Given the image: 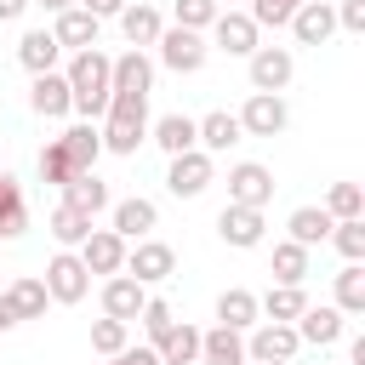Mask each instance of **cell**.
<instances>
[{"label":"cell","mask_w":365,"mask_h":365,"mask_svg":"<svg viewBox=\"0 0 365 365\" xmlns=\"http://www.w3.org/2000/svg\"><path fill=\"white\" fill-rule=\"evenodd\" d=\"M108 63L114 57H103L97 46L91 51H74V63L63 68V80H68V91H74V108L68 114H80V120H103L108 114Z\"/></svg>","instance_id":"6da1fadb"},{"label":"cell","mask_w":365,"mask_h":365,"mask_svg":"<svg viewBox=\"0 0 365 365\" xmlns=\"http://www.w3.org/2000/svg\"><path fill=\"white\" fill-rule=\"evenodd\" d=\"M103 148L108 154H137V143L148 137V97H108V114H103Z\"/></svg>","instance_id":"7a4b0ae2"},{"label":"cell","mask_w":365,"mask_h":365,"mask_svg":"<svg viewBox=\"0 0 365 365\" xmlns=\"http://www.w3.org/2000/svg\"><path fill=\"white\" fill-rule=\"evenodd\" d=\"M297 348H302L297 325H279V319H257V325L245 331V359H251V365H268V359H297Z\"/></svg>","instance_id":"3957f363"},{"label":"cell","mask_w":365,"mask_h":365,"mask_svg":"<svg viewBox=\"0 0 365 365\" xmlns=\"http://www.w3.org/2000/svg\"><path fill=\"white\" fill-rule=\"evenodd\" d=\"M154 46H160V63H165L171 74H200V68H205V57H211L205 34H194V29H177V23H171V29H165Z\"/></svg>","instance_id":"277c9868"},{"label":"cell","mask_w":365,"mask_h":365,"mask_svg":"<svg viewBox=\"0 0 365 365\" xmlns=\"http://www.w3.org/2000/svg\"><path fill=\"white\" fill-rule=\"evenodd\" d=\"M245 74H251V91H285L291 86V74H297V57H291V46H257L251 57H245Z\"/></svg>","instance_id":"5b68a950"},{"label":"cell","mask_w":365,"mask_h":365,"mask_svg":"<svg viewBox=\"0 0 365 365\" xmlns=\"http://www.w3.org/2000/svg\"><path fill=\"white\" fill-rule=\"evenodd\" d=\"M211 182H217V160L200 154V148H188V154H177V160L165 165V188H171L177 200H200Z\"/></svg>","instance_id":"8992f818"},{"label":"cell","mask_w":365,"mask_h":365,"mask_svg":"<svg viewBox=\"0 0 365 365\" xmlns=\"http://www.w3.org/2000/svg\"><path fill=\"white\" fill-rule=\"evenodd\" d=\"M171 268H177V251L148 234V240L125 245V268H120V274H131L137 285H160V279H171Z\"/></svg>","instance_id":"52a82bcc"},{"label":"cell","mask_w":365,"mask_h":365,"mask_svg":"<svg viewBox=\"0 0 365 365\" xmlns=\"http://www.w3.org/2000/svg\"><path fill=\"white\" fill-rule=\"evenodd\" d=\"M86 291H91L86 262H80L74 251H57V257L46 262V297H51V302H63V308H74V302H86Z\"/></svg>","instance_id":"ba28073f"},{"label":"cell","mask_w":365,"mask_h":365,"mask_svg":"<svg viewBox=\"0 0 365 365\" xmlns=\"http://www.w3.org/2000/svg\"><path fill=\"white\" fill-rule=\"evenodd\" d=\"M234 120H240L245 137H279V131L291 125V108H285V97H274V91H251Z\"/></svg>","instance_id":"9c48e42d"},{"label":"cell","mask_w":365,"mask_h":365,"mask_svg":"<svg viewBox=\"0 0 365 365\" xmlns=\"http://www.w3.org/2000/svg\"><path fill=\"white\" fill-rule=\"evenodd\" d=\"M268 200H274V171H268V165H257V160L228 165V205H251V211H262Z\"/></svg>","instance_id":"30bf717a"},{"label":"cell","mask_w":365,"mask_h":365,"mask_svg":"<svg viewBox=\"0 0 365 365\" xmlns=\"http://www.w3.org/2000/svg\"><path fill=\"white\" fill-rule=\"evenodd\" d=\"M74 257L86 262V274H108V279H114V274L125 268V240H120L114 228H91Z\"/></svg>","instance_id":"8fae6325"},{"label":"cell","mask_w":365,"mask_h":365,"mask_svg":"<svg viewBox=\"0 0 365 365\" xmlns=\"http://www.w3.org/2000/svg\"><path fill=\"white\" fill-rule=\"evenodd\" d=\"M211 40L228 51V57H251L257 46H262V29L234 6V11H217V23H211Z\"/></svg>","instance_id":"7c38bea8"},{"label":"cell","mask_w":365,"mask_h":365,"mask_svg":"<svg viewBox=\"0 0 365 365\" xmlns=\"http://www.w3.org/2000/svg\"><path fill=\"white\" fill-rule=\"evenodd\" d=\"M108 91H120V97H148V91H154V63H148L143 51H120V57L108 63Z\"/></svg>","instance_id":"4fadbf2b"},{"label":"cell","mask_w":365,"mask_h":365,"mask_svg":"<svg viewBox=\"0 0 365 365\" xmlns=\"http://www.w3.org/2000/svg\"><path fill=\"white\" fill-rule=\"evenodd\" d=\"M262 211H251V205H222L217 211V234H222V245H234V251H251V245H262Z\"/></svg>","instance_id":"5bb4252c"},{"label":"cell","mask_w":365,"mask_h":365,"mask_svg":"<svg viewBox=\"0 0 365 365\" xmlns=\"http://www.w3.org/2000/svg\"><path fill=\"white\" fill-rule=\"evenodd\" d=\"M285 29L297 34V46H325V40L336 34V11H331V0H302Z\"/></svg>","instance_id":"9a60e30c"},{"label":"cell","mask_w":365,"mask_h":365,"mask_svg":"<svg viewBox=\"0 0 365 365\" xmlns=\"http://www.w3.org/2000/svg\"><path fill=\"white\" fill-rule=\"evenodd\" d=\"M154 222H160V205H154V200H143V194H131V200H114V234H120L125 245L148 240V234H154Z\"/></svg>","instance_id":"2e32d148"},{"label":"cell","mask_w":365,"mask_h":365,"mask_svg":"<svg viewBox=\"0 0 365 365\" xmlns=\"http://www.w3.org/2000/svg\"><path fill=\"white\" fill-rule=\"evenodd\" d=\"M29 108L40 114V120H63L68 108H74V91H68V80L51 68V74H34V86H29Z\"/></svg>","instance_id":"e0dca14e"},{"label":"cell","mask_w":365,"mask_h":365,"mask_svg":"<svg viewBox=\"0 0 365 365\" xmlns=\"http://www.w3.org/2000/svg\"><path fill=\"white\" fill-rule=\"evenodd\" d=\"M143 302H148V285H137L131 274H114V279H103V314L108 319H137L143 314Z\"/></svg>","instance_id":"ac0fdd59"},{"label":"cell","mask_w":365,"mask_h":365,"mask_svg":"<svg viewBox=\"0 0 365 365\" xmlns=\"http://www.w3.org/2000/svg\"><path fill=\"white\" fill-rule=\"evenodd\" d=\"M240 137H245V131H240V120H234L228 108H211L205 120H194V143H200V154H228Z\"/></svg>","instance_id":"d6986e66"},{"label":"cell","mask_w":365,"mask_h":365,"mask_svg":"<svg viewBox=\"0 0 365 365\" xmlns=\"http://www.w3.org/2000/svg\"><path fill=\"white\" fill-rule=\"evenodd\" d=\"M63 205H74L80 217L97 222V211H108V182H103L97 171H74V177L63 182Z\"/></svg>","instance_id":"ffe728a7"},{"label":"cell","mask_w":365,"mask_h":365,"mask_svg":"<svg viewBox=\"0 0 365 365\" xmlns=\"http://www.w3.org/2000/svg\"><path fill=\"white\" fill-rule=\"evenodd\" d=\"M285 228H291V234H285L291 245L314 251V245H325V240H331V228H336V222H331V211H325V205H297V211L285 217Z\"/></svg>","instance_id":"44dd1931"},{"label":"cell","mask_w":365,"mask_h":365,"mask_svg":"<svg viewBox=\"0 0 365 365\" xmlns=\"http://www.w3.org/2000/svg\"><path fill=\"white\" fill-rule=\"evenodd\" d=\"M200 365H251L245 359V331H228V325L200 331Z\"/></svg>","instance_id":"7402d4cb"},{"label":"cell","mask_w":365,"mask_h":365,"mask_svg":"<svg viewBox=\"0 0 365 365\" xmlns=\"http://www.w3.org/2000/svg\"><path fill=\"white\" fill-rule=\"evenodd\" d=\"M97 17L91 11H80V6H68V11H57V23H51V40L57 46H68V51H91L97 46Z\"/></svg>","instance_id":"603a6c76"},{"label":"cell","mask_w":365,"mask_h":365,"mask_svg":"<svg viewBox=\"0 0 365 365\" xmlns=\"http://www.w3.org/2000/svg\"><path fill=\"white\" fill-rule=\"evenodd\" d=\"M68 160H74V171H97V154H103V131L91 125V120H80V125H68L63 137H51Z\"/></svg>","instance_id":"cb8c5ba5"},{"label":"cell","mask_w":365,"mask_h":365,"mask_svg":"<svg viewBox=\"0 0 365 365\" xmlns=\"http://www.w3.org/2000/svg\"><path fill=\"white\" fill-rule=\"evenodd\" d=\"M342 325H348V319H342L336 308H314V302H308V308L297 314V336H302V342H314V348L342 342Z\"/></svg>","instance_id":"d4e9b609"},{"label":"cell","mask_w":365,"mask_h":365,"mask_svg":"<svg viewBox=\"0 0 365 365\" xmlns=\"http://www.w3.org/2000/svg\"><path fill=\"white\" fill-rule=\"evenodd\" d=\"M154 354H160V365H200V325L177 319V325L154 342Z\"/></svg>","instance_id":"484cf974"},{"label":"cell","mask_w":365,"mask_h":365,"mask_svg":"<svg viewBox=\"0 0 365 365\" xmlns=\"http://www.w3.org/2000/svg\"><path fill=\"white\" fill-rule=\"evenodd\" d=\"M120 34L131 40V51H143V46H154V40L165 34V17H160L154 6H143V0H137V6H125V11H120Z\"/></svg>","instance_id":"4316f807"},{"label":"cell","mask_w":365,"mask_h":365,"mask_svg":"<svg viewBox=\"0 0 365 365\" xmlns=\"http://www.w3.org/2000/svg\"><path fill=\"white\" fill-rule=\"evenodd\" d=\"M57 57H63V46L51 40V29H29V34L17 40V63H23L29 74H51Z\"/></svg>","instance_id":"83f0119b"},{"label":"cell","mask_w":365,"mask_h":365,"mask_svg":"<svg viewBox=\"0 0 365 365\" xmlns=\"http://www.w3.org/2000/svg\"><path fill=\"white\" fill-rule=\"evenodd\" d=\"M262 314H257V291H245V285H228L222 297H217V325H228V331H251Z\"/></svg>","instance_id":"f1b7e54d"},{"label":"cell","mask_w":365,"mask_h":365,"mask_svg":"<svg viewBox=\"0 0 365 365\" xmlns=\"http://www.w3.org/2000/svg\"><path fill=\"white\" fill-rule=\"evenodd\" d=\"M302 308H308V291H302V285H268V291L257 297V314H268V319H279V325H297Z\"/></svg>","instance_id":"f546056e"},{"label":"cell","mask_w":365,"mask_h":365,"mask_svg":"<svg viewBox=\"0 0 365 365\" xmlns=\"http://www.w3.org/2000/svg\"><path fill=\"white\" fill-rule=\"evenodd\" d=\"M148 137H154L171 160H177V154H188V148H200V143H194V120H188V114H160V120L148 125Z\"/></svg>","instance_id":"4dcf8cb0"},{"label":"cell","mask_w":365,"mask_h":365,"mask_svg":"<svg viewBox=\"0 0 365 365\" xmlns=\"http://www.w3.org/2000/svg\"><path fill=\"white\" fill-rule=\"evenodd\" d=\"M6 297H11V308H17V319H46V279L40 274H23V279H11L6 285Z\"/></svg>","instance_id":"1f68e13d"},{"label":"cell","mask_w":365,"mask_h":365,"mask_svg":"<svg viewBox=\"0 0 365 365\" xmlns=\"http://www.w3.org/2000/svg\"><path fill=\"white\" fill-rule=\"evenodd\" d=\"M46 228H51V240H57L63 251H80V240L91 234V217H80L74 205H57V211L46 217Z\"/></svg>","instance_id":"d6a6232c"},{"label":"cell","mask_w":365,"mask_h":365,"mask_svg":"<svg viewBox=\"0 0 365 365\" xmlns=\"http://www.w3.org/2000/svg\"><path fill=\"white\" fill-rule=\"evenodd\" d=\"M268 274H274V285H302V279H308V251H302V245H291V240H279V245H274V268H268Z\"/></svg>","instance_id":"836d02e7"},{"label":"cell","mask_w":365,"mask_h":365,"mask_svg":"<svg viewBox=\"0 0 365 365\" xmlns=\"http://www.w3.org/2000/svg\"><path fill=\"white\" fill-rule=\"evenodd\" d=\"M336 314H365V262H348L336 274Z\"/></svg>","instance_id":"e575fe53"},{"label":"cell","mask_w":365,"mask_h":365,"mask_svg":"<svg viewBox=\"0 0 365 365\" xmlns=\"http://www.w3.org/2000/svg\"><path fill=\"white\" fill-rule=\"evenodd\" d=\"M325 211H331V222H354V217H365V188H359V182H331Z\"/></svg>","instance_id":"d590c367"},{"label":"cell","mask_w":365,"mask_h":365,"mask_svg":"<svg viewBox=\"0 0 365 365\" xmlns=\"http://www.w3.org/2000/svg\"><path fill=\"white\" fill-rule=\"evenodd\" d=\"M91 348H97L103 359H114L120 348H131V325H125V319H108V314L91 319Z\"/></svg>","instance_id":"8d00e7d4"},{"label":"cell","mask_w":365,"mask_h":365,"mask_svg":"<svg viewBox=\"0 0 365 365\" xmlns=\"http://www.w3.org/2000/svg\"><path fill=\"white\" fill-rule=\"evenodd\" d=\"M297 6H302V0H245V17H251L257 29H285V23L297 17Z\"/></svg>","instance_id":"74e56055"},{"label":"cell","mask_w":365,"mask_h":365,"mask_svg":"<svg viewBox=\"0 0 365 365\" xmlns=\"http://www.w3.org/2000/svg\"><path fill=\"white\" fill-rule=\"evenodd\" d=\"M137 325L148 331V348H154V342L177 325V314H171V302H165V297H148V302H143V314H137Z\"/></svg>","instance_id":"f35d334b"},{"label":"cell","mask_w":365,"mask_h":365,"mask_svg":"<svg viewBox=\"0 0 365 365\" xmlns=\"http://www.w3.org/2000/svg\"><path fill=\"white\" fill-rule=\"evenodd\" d=\"M331 245H336L348 262H365V217H354V222H336V228H331Z\"/></svg>","instance_id":"ab89813d"},{"label":"cell","mask_w":365,"mask_h":365,"mask_svg":"<svg viewBox=\"0 0 365 365\" xmlns=\"http://www.w3.org/2000/svg\"><path fill=\"white\" fill-rule=\"evenodd\" d=\"M171 11H177V29H194V34H205L217 23V0H177Z\"/></svg>","instance_id":"60d3db41"},{"label":"cell","mask_w":365,"mask_h":365,"mask_svg":"<svg viewBox=\"0 0 365 365\" xmlns=\"http://www.w3.org/2000/svg\"><path fill=\"white\" fill-rule=\"evenodd\" d=\"M40 177H46V182H57V188H63V182H68V177H74V160H68V154H63V148H57V143H46V148H40Z\"/></svg>","instance_id":"b9f144b4"},{"label":"cell","mask_w":365,"mask_h":365,"mask_svg":"<svg viewBox=\"0 0 365 365\" xmlns=\"http://www.w3.org/2000/svg\"><path fill=\"white\" fill-rule=\"evenodd\" d=\"M331 11H336V29L365 34V0H342V6H331Z\"/></svg>","instance_id":"7bdbcfd3"},{"label":"cell","mask_w":365,"mask_h":365,"mask_svg":"<svg viewBox=\"0 0 365 365\" xmlns=\"http://www.w3.org/2000/svg\"><path fill=\"white\" fill-rule=\"evenodd\" d=\"M11 211H23V182H17L11 171H0V222H6Z\"/></svg>","instance_id":"ee69618b"},{"label":"cell","mask_w":365,"mask_h":365,"mask_svg":"<svg viewBox=\"0 0 365 365\" xmlns=\"http://www.w3.org/2000/svg\"><path fill=\"white\" fill-rule=\"evenodd\" d=\"M74 6H80V11H91L97 23H103V17H120V11H125V0H74Z\"/></svg>","instance_id":"f6af8a7d"},{"label":"cell","mask_w":365,"mask_h":365,"mask_svg":"<svg viewBox=\"0 0 365 365\" xmlns=\"http://www.w3.org/2000/svg\"><path fill=\"white\" fill-rule=\"evenodd\" d=\"M108 365H160V354H154V348H120Z\"/></svg>","instance_id":"bcb514c9"},{"label":"cell","mask_w":365,"mask_h":365,"mask_svg":"<svg viewBox=\"0 0 365 365\" xmlns=\"http://www.w3.org/2000/svg\"><path fill=\"white\" fill-rule=\"evenodd\" d=\"M29 6H34V0H0V23H17Z\"/></svg>","instance_id":"7dc6e473"},{"label":"cell","mask_w":365,"mask_h":365,"mask_svg":"<svg viewBox=\"0 0 365 365\" xmlns=\"http://www.w3.org/2000/svg\"><path fill=\"white\" fill-rule=\"evenodd\" d=\"M11 325H23V319H17V308H11V297L0 291V331H11Z\"/></svg>","instance_id":"c3c4849f"},{"label":"cell","mask_w":365,"mask_h":365,"mask_svg":"<svg viewBox=\"0 0 365 365\" xmlns=\"http://www.w3.org/2000/svg\"><path fill=\"white\" fill-rule=\"evenodd\" d=\"M34 6H46V11H51V17H57V11H68V6H74V0H34Z\"/></svg>","instance_id":"681fc988"},{"label":"cell","mask_w":365,"mask_h":365,"mask_svg":"<svg viewBox=\"0 0 365 365\" xmlns=\"http://www.w3.org/2000/svg\"><path fill=\"white\" fill-rule=\"evenodd\" d=\"M234 6H240V0H217V11H234Z\"/></svg>","instance_id":"f907efd6"},{"label":"cell","mask_w":365,"mask_h":365,"mask_svg":"<svg viewBox=\"0 0 365 365\" xmlns=\"http://www.w3.org/2000/svg\"><path fill=\"white\" fill-rule=\"evenodd\" d=\"M268 365H291V359H268Z\"/></svg>","instance_id":"816d5d0a"}]
</instances>
